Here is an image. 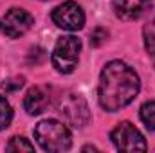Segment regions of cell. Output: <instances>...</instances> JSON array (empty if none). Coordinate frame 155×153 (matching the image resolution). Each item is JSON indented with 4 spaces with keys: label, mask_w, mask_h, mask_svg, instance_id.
Wrapping results in <instances>:
<instances>
[{
    "label": "cell",
    "mask_w": 155,
    "mask_h": 153,
    "mask_svg": "<svg viewBox=\"0 0 155 153\" xmlns=\"http://www.w3.org/2000/svg\"><path fill=\"white\" fill-rule=\"evenodd\" d=\"M143 36H144L146 52H148V56H150V60H152V63H153V67H155V18L150 22V24L144 25Z\"/></svg>",
    "instance_id": "30bf717a"
},
{
    "label": "cell",
    "mask_w": 155,
    "mask_h": 153,
    "mask_svg": "<svg viewBox=\"0 0 155 153\" xmlns=\"http://www.w3.org/2000/svg\"><path fill=\"white\" fill-rule=\"evenodd\" d=\"M51 18L63 31H79L85 25V13H83L81 5L72 0L63 2L58 7H54Z\"/></svg>",
    "instance_id": "52a82bcc"
},
{
    "label": "cell",
    "mask_w": 155,
    "mask_h": 153,
    "mask_svg": "<svg viewBox=\"0 0 155 153\" xmlns=\"http://www.w3.org/2000/svg\"><path fill=\"white\" fill-rule=\"evenodd\" d=\"M110 139L114 142L119 151H128V153H137V151H146V141L143 133L130 122L123 121L119 122L110 133Z\"/></svg>",
    "instance_id": "5b68a950"
},
{
    "label": "cell",
    "mask_w": 155,
    "mask_h": 153,
    "mask_svg": "<svg viewBox=\"0 0 155 153\" xmlns=\"http://www.w3.org/2000/svg\"><path fill=\"white\" fill-rule=\"evenodd\" d=\"M5 150H7V151H35V144H31L25 137L15 135V137H11V141L7 142Z\"/></svg>",
    "instance_id": "7c38bea8"
},
{
    "label": "cell",
    "mask_w": 155,
    "mask_h": 153,
    "mask_svg": "<svg viewBox=\"0 0 155 153\" xmlns=\"http://www.w3.org/2000/svg\"><path fill=\"white\" fill-rule=\"evenodd\" d=\"M141 81L137 72L124 61L114 60L105 65L99 76L97 99L103 110L117 112L128 106L139 94Z\"/></svg>",
    "instance_id": "6da1fadb"
},
{
    "label": "cell",
    "mask_w": 155,
    "mask_h": 153,
    "mask_svg": "<svg viewBox=\"0 0 155 153\" xmlns=\"http://www.w3.org/2000/svg\"><path fill=\"white\" fill-rule=\"evenodd\" d=\"M35 24V18L29 11L22 7H11L2 18H0V31L7 38H20L24 36Z\"/></svg>",
    "instance_id": "8992f818"
},
{
    "label": "cell",
    "mask_w": 155,
    "mask_h": 153,
    "mask_svg": "<svg viewBox=\"0 0 155 153\" xmlns=\"http://www.w3.org/2000/svg\"><path fill=\"white\" fill-rule=\"evenodd\" d=\"M139 115H141V121L146 124V128L155 132V101H146L141 106Z\"/></svg>",
    "instance_id": "8fae6325"
},
{
    "label": "cell",
    "mask_w": 155,
    "mask_h": 153,
    "mask_svg": "<svg viewBox=\"0 0 155 153\" xmlns=\"http://www.w3.org/2000/svg\"><path fill=\"white\" fill-rule=\"evenodd\" d=\"M51 105V94L47 86H33L24 97V108L29 115H40Z\"/></svg>",
    "instance_id": "9c48e42d"
},
{
    "label": "cell",
    "mask_w": 155,
    "mask_h": 153,
    "mask_svg": "<svg viewBox=\"0 0 155 153\" xmlns=\"http://www.w3.org/2000/svg\"><path fill=\"white\" fill-rule=\"evenodd\" d=\"M56 110L65 119L67 124L74 128H85L90 122V108L81 94H76V92L63 94L56 105Z\"/></svg>",
    "instance_id": "277c9868"
},
{
    "label": "cell",
    "mask_w": 155,
    "mask_h": 153,
    "mask_svg": "<svg viewBox=\"0 0 155 153\" xmlns=\"http://www.w3.org/2000/svg\"><path fill=\"white\" fill-rule=\"evenodd\" d=\"M13 121V110L11 105L7 103V99L4 96H0V132L5 130Z\"/></svg>",
    "instance_id": "4fadbf2b"
},
{
    "label": "cell",
    "mask_w": 155,
    "mask_h": 153,
    "mask_svg": "<svg viewBox=\"0 0 155 153\" xmlns=\"http://www.w3.org/2000/svg\"><path fill=\"white\" fill-rule=\"evenodd\" d=\"M79 52H81V40L78 36L69 34V36L60 38L52 49V54H51L52 67L60 74H71L78 65Z\"/></svg>",
    "instance_id": "3957f363"
},
{
    "label": "cell",
    "mask_w": 155,
    "mask_h": 153,
    "mask_svg": "<svg viewBox=\"0 0 155 153\" xmlns=\"http://www.w3.org/2000/svg\"><path fill=\"white\" fill-rule=\"evenodd\" d=\"M112 7L117 18L137 20L152 7V0H114Z\"/></svg>",
    "instance_id": "ba28073f"
},
{
    "label": "cell",
    "mask_w": 155,
    "mask_h": 153,
    "mask_svg": "<svg viewBox=\"0 0 155 153\" xmlns=\"http://www.w3.org/2000/svg\"><path fill=\"white\" fill-rule=\"evenodd\" d=\"M22 85H24V77H16V79L5 81L2 85V88H5V90H16V88H22Z\"/></svg>",
    "instance_id": "5bb4252c"
},
{
    "label": "cell",
    "mask_w": 155,
    "mask_h": 153,
    "mask_svg": "<svg viewBox=\"0 0 155 153\" xmlns=\"http://www.w3.org/2000/svg\"><path fill=\"white\" fill-rule=\"evenodd\" d=\"M35 139L45 151H67L72 146L71 130L56 119H45L38 122L35 128Z\"/></svg>",
    "instance_id": "7a4b0ae2"
}]
</instances>
